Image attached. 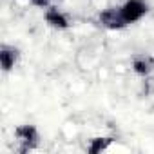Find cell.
Wrapping results in <instances>:
<instances>
[{"label":"cell","instance_id":"obj_1","mask_svg":"<svg viewBox=\"0 0 154 154\" xmlns=\"http://www.w3.org/2000/svg\"><path fill=\"white\" fill-rule=\"evenodd\" d=\"M40 143V134H38V129L31 123H24V125H18L15 129V149L18 152H29L33 149H36Z\"/></svg>","mask_w":154,"mask_h":154},{"label":"cell","instance_id":"obj_2","mask_svg":"<svg viewBox=\"0 0 154 154\" xmlns=\"http://www.w3.org/2000/svg\"><path fill=\"white\" fill-rule=\"evenodd\" d=\"M122 17L125 20L127 26L140 22L147 13H149V4L145 0H125V2L120 6Z\"/></svg>","mask_w":154,"mask_h":154},{"label":"cell","instance_id":"obj_3","mask_svg":"<svg viewBox=\"0 0 154 154\" xmlns=\"http://www.w3.org/2000/svg\"><path fill=\"white\" fill-rule=\"evenodd\" d=\"M98 22H100L102 27H105L109 31H120V29L127 27V24H125V20L122 17L120 8H107V9L100 11Z\"/></svg>","mask_w":154,"mask_h":154},{"label":"cell","instance_id":"obj_4","mask_svg":"<svg viewBox=\"0 0 154 154\" xmlns=\"http://www.w3.org/2000/svg\"><path fill=\"white\" fill-rule=\"evenodd\" d=\"M44 18H45V24H47L49 27L56 29V31H65V29L71 27L69 17H67L63 11H60L58 8L49 6V8L45 9V13H44Z\"/></svg>","mask_w":154,"mask_h":154},{"label":"cell","instance_id":"obj_5","mask_svg":"<svg viewBox=\"0 0 154 154\" xmlns=\"http://www.w3.org/2000/svg\"><path fill=\"white\" fill-rule=\"evenodd\" d=\"M131 67L138 76H149L154 71V58L150 54H134L131 60Z\"/></svg>","mask_w":154,"mask_h":154},{"label":"cell","instance_id":"obj_6","mask_svg":"<svg viewBox=\"0 0 154 154\" xmlns=\"http://www.w3.org/2000/svg\"><path fill=\"white\" fill-rule=\"evenodd\" d=\"M18 58H20V51L15 45H8V44L0 45V62H2V71L4 72H9L17 65Z\"/></svg>","mask_w":154,"mask_h":154},{"label":"cell","instance_id":"obj_7","mask_svg":"<svg viewBox=\"0 0 154 154\" xmlns=\"http://www.w3.org/2000/svg\"><path fill=\"white\" fill-rule=\"evenodd\" d=\"M114 141V138H93L87 143V152L89 154H100L109 149V145Z\"/></svg>","mask_w":154,"mask_h":154}]
</instances>
